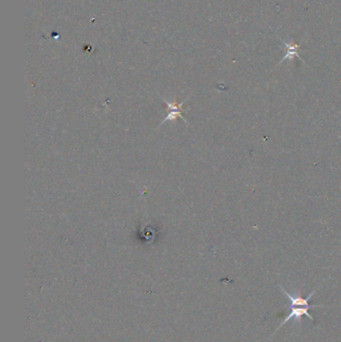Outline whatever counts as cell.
Segmentation results:
<instances>
[{"instance_id": "cell-1", "label": "cell", "mask_w": 341, "mask_h": 342, "mask_svg": "<svg viewBox=\"0 0 341 342\" xmlns=\"http://www.w3.org/2000/svg\"><path fill=\"white\" fill-rule=\"evenodd\" d=\"M280 289L282 290V292L287 296V298L289 299V301H290V306H305V307H310V308H325L326 306H323V305H311V304H309V301H310V299L312 298V296H313V294L315 293V291H312L307 297H302L301 296L300 294H296V295H294V294H291V293H289V292H287L283 287H281L280 286Z\"/></svg>"}, {"instance_id": "cell-2", "label": "cell", "mask_w": 341, "mask_h": 342, "mask_svg": "<svg viewBox=\"0 0 341 342\" xmlns=\"http://www.w3.org/2000/svg\"><path fill=\"white\" fill-rule=\"evenodd\" d=\"M309 308L310 307H305V306H290L289 305V314L286 316V318L281 322L279 327L276 329V331L282 327V325H284L286 322L290 321V320H297L299 321L302 316H306L308 317L311 321H313V317L310 315L309 313Z\"/></svg>"}, {"instance_id": "cell-3", "label": "cell", "mask_w": 341, "mask_h": 342, "mask_svg": "<svg viewBox=\"0 0 341 342\" xmlns=\"http://www.w3.org/2000/svg\"><path fill=\"white\" fill-rule=\"evenodd\" d=\"M165 103L167 104V109L170 110L166 116V118L163 120V123L166 120H171L173 118H176L177 116L181 117L183 120L185 121L187 123V121L185 120L184 116L182 115V109H181V106L184 104V101H182L179 104H176V103H170L166 99H164Z\"/></svg>"}]
</instances>
